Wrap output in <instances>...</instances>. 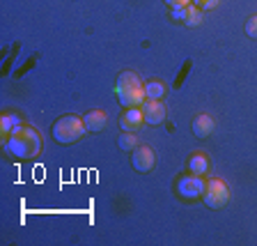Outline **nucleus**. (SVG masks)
<instances>
[{"mask_svg":"<svg viewBox=\"0 0 257 246\" xmlns=\"http://www.w3.org/2000/svg\"><path fill=\"white\" fill-rule=\"evenodd\" d=\"M83 122H85L87 131H101V129H106L108 118H106V113H103V111L94 108V111H90L85 118H83Z\"/></svg>","mask_w":257,"mask_h":246,"instance_id":"nucleus-11","label":"nucleus"},{"mask_svg":"<svg viewBox=\"0 0 257 246\" xmlns=\"http://www.w3.org/2000/svg\"><path fill=\"white\" fill-rule=\"evenodd\" d=\"M195 7H200V10H214L216 5H218L220 0H191Z\"/></svg>","mask_w":257,"mask_h":246,"instance_id":"nucleus-16","label":"nucleus"},{"mask_svg":"<svg viewBox=\"0 0 257 246\" xmlns=\"http://www.w3.org/2000/svg\"><path fill=\"white\" fill-rule=\"evenodd\" d=\"M143 122H145V115H143V108H138V106L128 108V111L122 115V120H119L124 131H134V129H138Z\"/></svg>","mask_w":257,"mask_h":246,"instance_id":"nucleus-10","label":"nucleus"},{"mask_svg":"<svg viewBox=\"0 0 257 246\" xmlns=\"http://www.w3.org/2000/svg\"><path fill=\"white\" fill-rule=\"evenodd\" d=\"M119 147H122L124 152H131V150H136L138 147V138H136V134L134 131H124L122 136H119Z\"/></svg>","mask_w":257,"mask_h":246,"instance_id":"nucleus-14","label":"nucleus"},{"mask_svg":"<svg viewBox=\"0 0 257 246\" xmlns=\"http://www.w3.org/2000/svg\"><path fill=\"white\" fill-rule=\"evenodd\" d=\"M5 150L16 159H32L42 152V136L32 127L19 124L10 134V138L5 140Z\"/></svg>","mask_w":257,"mask_h":246,"instance_id":"nucleus-1","label":"nucleus"},{"mask_svg":"<svg viewBox=\"0 0 257 246\" xmlns=\"http://www.w3.org/2000/svg\"><path fill=\"white\" fill-rule=\"evenodd\" d=\"M172 19L186 23V26H191V28H195V26L202 23L200 7H195L193 3H188V5H184V7H172Z\"/></svg>","mask_w":257,"mask_h":246,"instance_id":"nucleus-6","label":"nucleus"},{"mask_svg":"<svg viewBox=\"0 0 257 246\" xmlns=\"http://www.w3.org/2000/svg\"><path fill=\"white\" fill-rule=\"evenodd\" d=\"M21 124V118L19 115H14V113H10V115H3V120H0V127H3V134H12L16 127Z\"/></svg>","mask_w":257,"mask_h":246,"instance_id":"nucleus-15","label":"nucleus"},{"mask_svg":"<svg viewBox=\"0 0 257 246\" xmlns=\"http://www.w3.org/2000/svg\"><path fill=\"white\" fill-rule=\"evenodd\" d=\"M188 168H191L193 175H204L209 171V161L204 154H193L191 161H188Z\"/></svg>","mask_w":257,"mask_h":246,"instance_id":"nucleus-12","label":"nucleus"},{"mask_svg":"<svg viewBox=\"0 0 257 246\" xmlns=\"http://www.w3.org/2000/svg\"><path fill=\"white\" fill-rule=\"evenodd\" d=\"M230 200V191H227V184L220 182V180H211L204 189V205L211 209H220L227 205Z\"/></svg>","mask_w":257,"mask_h":246,"instance_id":"nucleus-4","label":"nucleus"},{"mask_svg":"<svg viewBox=\"0 0 257 246\" xmlns=\"http://www.w3.org/2000/svg\"><path fill=\"white\" fill-rule=\"evenodd\" d=\"M131 159H134V168L138 173H147L154 168V150L147 147V145H138Z\"/></svg>","mask_w":257,"mask_h":246,"instance_id":"nucleus-8","label":"nucleus"},{"mask_svg":"<svg viewBox=\"0 0 257 246\" xmlns=\"http://www.w3.org/2000/svg\"><path fill=\"white\" fill-rule=\"evenodd\" d=\"M246 32H248V37H257V16H250V19H248Z\"/></svg>","mask_w":257,"mask_h":246,"instance_id":"nucleus-17","label":"nucleus"},{"mask_svg":"<svg viewBox=\"0 0 257 246\" xmlns=\"http://www.w3.org/2000/svg\"><path fill=\"white\" fill-rule=\"evenodd\" d=\"M214 129H216V122L211 115H198L195 118V122H193V134L198 136V138H209V136L214 134Z\"/></svg>","mask_w":257,"mask_h":246,"instance_id":"nucleus-9","label":"nucleus"},{"mask_svg":"<svg viewBox=\"0 0 257 246\" xmlns=\"http://www.w3.org/2000/svg\"><path fill=\"white\" fill-rule=\"evenodd\" d=\"M143 115L147 124H161L166 120V106L159 99H145L143 102Z\"/></svg>","mask_w":257,"mask_h":246,"instance_id":"nucleus-7","label":"nucleus"},{"mask_svg":"<svg viewBox=\"0 0 257 246\" xmlns=\"http://www.w3.org/2000/svg\"><path fill=\"white\" fill-rule=\"evenodd\" d=\"M115 92H117V99L124 108L140 106L145 102V86L140 83L138 74H134V71H122L119 74Z\"/></svg>","mask_w":257,"mask_h":246,"instance_id":"nucleus-2","label":"nucleus"},{"mask_svg":"<svg viewBox=\"0 0 257 246\" xmlns=\"http://www.w3.org/2000/svg\"><path fill=\"white\" fill-rule=\"evenodd\" d=\"M85 131H87V127L83 122V118H78V115H64V118H60L53 124V138L64 145L76 143L78 138H83Z\"/></svg>","mask_w":257,"mask_h":246,"instance_id":"nucleus-3","label":"nucleus"},{"mask_svg":"<svg viewBox=\"0 0 257 246\" xmlns=\"http://www.w3.org/2000/svg\"><path fill=\"white\" fill-rule=\"evenodd\" d=\"M204 180H202V175H188V177H182L179 182H177V193L182 196V198H188V200H195V198H200L204 193Z\"/></svg>","mask_w":257,"mask_h":246,"instance_id":"nucleus-5","label":"nucleus"},{"mask_svg":"<svg viewBox=\"0 0 257 246\" xmlns=\"http://www.w3.org/2000/svg\"><path fill=\"white\" fill-rule=\"evenodd\" d=\"M166 95V86L161 80H150L145 83V99H161Z\"/></svg>","mask_w":257,"mask_h":246,"instance_id":"nucleus-13","label":"nucleus"},{"mask_svg":"<svg viewBox=\"0 0 257 246\" xmlns=\"http://www.w3.org/2000/svg\"><path fill=\"white\" fill-rule=\"evenodd\" d=\"M166 3H168L170 7H184V5H188L191 0H166Z\"/></svg>","mask_w":257,"mask_h":246,"instance_id":"nucleus-18","label":"nucleus"}]
</instances>
